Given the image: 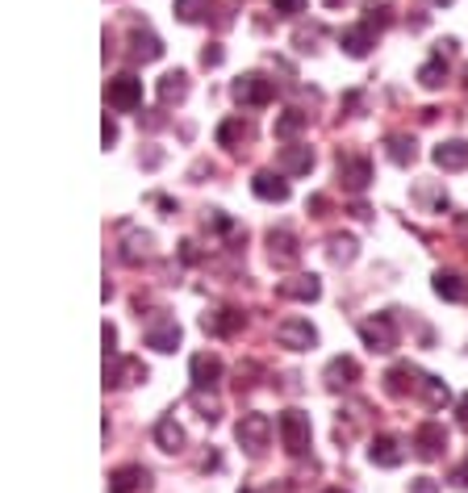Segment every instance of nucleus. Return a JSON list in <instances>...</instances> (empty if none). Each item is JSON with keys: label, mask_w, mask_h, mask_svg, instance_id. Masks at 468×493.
Returning a JSON list of instances; mask_svg holds the SVG:
<instances>
[{"label": "nucleus", "mask_w": 468, "mask_h": 493, "mask_svg": "<svg viewBox=\"0 0 468 493\" xmlns=\"http://www.w3.org/2000/svg\"><path fill=\"white\" fill-rule=\"evenodd\" d=\"M327 493H343V489H327Z\"/></svg>", "instance_id": "nucleus-46"}, {"label": "nucleus", "mask_w": 468, "mask_h": 493, "mask_svg": "<svg viewBox=\"0 0 468 493\" xmlns=\"http://www.w3.org/2000/svg\"><path fill=\"white\" fill-rule=\"evenodd\" d=\"M301 130H305V113L301 109H284L281 118H276V126H272L276 138H297Z\"/></svg>", "instance_id": "nucleus-29"}, {"label": "nucleus", "mask_w": 468, "mask_h": 493, "mask_svg": "<svg viewBox=\"0 0 468 493\" xmlns=\"http://www.w3.org/2000/svg\"><path fill=\"white\" fill-rule=\"evenodd\" d=\"M276 343L289 347V351H310L318 343V330L305 318H284L281 327H276Z\"/></svg>", "instance_id": "nucleus-6"}, {"label": "nucleus", "mask_w": 468, "mask_h": 493, "mask_svg": "<svg viewBox=\"0 0 468 493\" xmlns=\"http://www.w3.org/2000/svg\"><path fill=\"white\" fill-rule=\"evenodd\" d=\"M414 493H435V481H431V477H418V481H414Z\"/></svg>", "instance_id": "nucleus-43"}, {"label": "nucleus", "mask_w": 468, "mask_h": 493, "mask_svg": "<svg viewBox=\"0 0 468 493\" xmlns=\"http://www.w3.org/2000/svg\"><path fill=\"white\" fill-rule=\"evenodd\" d=\"M201 327H205L209 335H218V339H230V335H239V330L247 327V318H243L239 309H214V314L201 318Z\"/></svg>", "instance_id": "nucleus-17"}, {"label": "nucleus", "mask_w": 468, "mask_h": 493, "mask_svg": "<svg viewBox=\"0 0 468 493\" xmlns=\"http://www.w3.org/2000/svg\"><path fill=\"white\" fill-rule=\"evenodd\" d=\"M310 167H314V151H310V147L293 143V147H284L281 151V172L284 175H305Z\"/></svg>", "instance_id": "nucleus-22"}, {"label": "nucleus", "mask_w": 468, "mask_h": 493, "mask_svg": "<svg viewBox=\"0 0 468 493\" xmlns=\"http://www.w3.org/2000/svg\"><path fill=\"white\" fill-rule=\"evenodd\" d=\"M447 448V431L439 422H423V427L414 431V451H418V460H439Z\"/></svg>", "instance_id": "nucleus-9"}, {"label": "nucleus", "mask_w": 468, "mask_h": 493, "mask_svg": "<svg viewBox=\"0 0 468 493\" xmlns=\"http://www.w3.org/2000/svg\"><path fill=\"white\" fill-rule=\"evenodd\" d=\"M456 481H460V485H468V464H464V469L456 472Z\"/></svg>", "instance_id": "nucleus-45"}, {"label": "nucleus", "mask_w": 468, "mask_h": 493, "mask_svg": "<svg viewBox=\"0 0 468 493\" xmlns=\"http://www.w3.org/2000/svg\"><path fill=\"white\" fill-rule=\"evenodd\" d=\"M218 464H222V456H218V451H209L205 460H201V469H218Z\"/></svg>", "instance_id": "nucleus-44"}, {"label": "nucleus", "mask_w": 468, "mask_h": 493, "mask_svg": "<svg viewBox=\"0 0 468 493\" xmlns=\"http://www.w3.org/2000/svg\"><path fill=\"white\" fill-rule=\"evenodd\" d=\"M444 80H447V59L444 55H435L431 63L418 67V84L423 88H444Z\"/></svg>", "instance_id": "nucleus-30"}, {"label": "nucleus", "mask_w": 468, "mask_h": 493, "mask_svg": "<svg viewBox=\"0 0 468 493\" xmlns=\"http://www.w3.org/2000/svg\"><path fill=\"white\" fill-rule=\"evenodd\" d=\"M243 493H251V489H243Z\"/></svg>", "instance_id": "nucleus-48"}, {"label": "nucleus", "mask_w": 468, "mask_h": 493, "mask_svg": "<svg viewBox=\"0 0 468 493\" xmlns=\"http://www.w3.org/2000/svg\"><path fill=\"white\" fill-rule=\"evenodd\" d=\"M464 88H468V80H464Z\"/></svg>", "instance_id": "nucleus-49"}, {"label": "nucleus", "mask_w": 468, "mask_h": 493, "mask_svg": "<svg viewBox=\"0 0 468 493\" xmlns=\"http://www.w3.org/2000/svg\"><path fill=\"white\" fill-rule=\"evenodd\" d=\"M364 13H368V17H364V22H368L372 30L381 33L385 25L393 22V0H364Z\"/></svg>", "instance_id": "nucleus-28"}, {"label": "nucleus", "mask_w": 468, "mask_h": 493, "mask_svg": "<svg viewBox=\"0 0 468 493\" xmlns=\"http://www.w3.org/2000/svg\"><path fill=\"white\" fill-rule=\"evenodd\" d=\"M251 193L260 201H272V205H281V201H289V180H284V172H255V180H251Z\"/></svg>", "instance_id": "nucleus-14"}, {"label": "nucleus", "mask_w": 468, "mask_h": 493, "mask_svg": "<svg viewBox=\"0 0 468 493\" xmlns=\"http://www.w3.org/2000/svg\"><path fill=\"white\" fill-rule=\"evenodd\" d=\"M456 414H460V427L468 431V393H460V402H456Z\"/></svg>", "instance_id": "nucleus-40"}, {"label": "nucleus", "mask_w": 468, "mask_h": 493, "mask_svg": "<svg viewBox=\"0 0 468 493\" xmlns=\"http://www.w3.org/2000/svg\"><path fill=\"white\" fill-rule=\"evenodd\" d=\"M147 347L164 351V356L180 347V327H176V318H155L151 327H147Z\"/></svg>", "instance_id": "nucleus-18"}, {"label": "nucleus", "mask_w": 468, "mask_h": 493, "mask_svg": "<svg viewBox=\"0 0 468 493\" xmlns=\"http://www.w3.org/2000/svg\"><path fill=\"white\" fill-rule=\"evenodd\" d=\"M185 97H188V76L185 71H167V76L159 80V100H164V105H180Z\"/></svg>", "instance_id": "nucleus-25"}, {"label": "nucleus", "mask_w": 468, "mask_h": 493, "mask_svg": "<svg viewBox=\"0 0 468 493\" xmlns=\"http://www.w3.org/2000/svg\"><path fill=\"white\" fill-rule=\"evenodd\" d=\"M100 138H105V147L118 143V121H113V118H105V130H100Z\"/></svg>", "instance_id": "nucleus-39"}, {"label": "nucleus", "mask_w": 468, "mask_h": 493, "mask_svg": "<svg viewBox=\"0 0 468 493\" xmlns=\"http://www.w3.org/2000/svg\"><path fill=\"white\" fill-rule=\"evenodd\" d=\"M435 293L444 297V301H464L468 297V285L460 272H435Z\"/></svg>", "instance_id": "nucleus-26"}, {"label": "nucleus", "mask_w": 468, "mask_h": 493, "mask_svg": "<svg viewBox=\"0 0 468 493\" xmlns=\"http://www.w3.org/2000/svg\"><path fill=\"white\" fill-rule=\"evenodd\" d=\"M268 251H272V260L281 263V268H289V263L301 260V247H297L293 231L289 226H276V231H268Z\"/></svg>", "instance_id": "nucleus-15"}, {"label": "nucleus", "mask_w": 468, "mask_h": 493, "mask_svg": "<svg viewBox=\"0 0 468 493\" xmlns=\"http://www.w3.org/2000/svg\"><path fill=\"white\" fill-rule=\"evenodd\" d=\"M305 209H314V218H322V209H327V197H310Z\"/></svg>", "instance_id": "nucleus-42"}, {"label": "nucleus", "mask_w": 468, "mask_h": 493, "mask_svg": "<svg viewBox=\"0 0 468 493\" xmlns=\"http://www.w3.org/2000/svg\"><path fill=\"white\" fill-rule=\"evenodd\" d=\"M359 339H364L368 351H393L397 347V327H393L389 314H377V318L359 322Z\"/></svg>", "instance_id": "nucleus-4"}, {"label": "nucleus", "mask_w": 468, "mask_h": 493, "mask_svg": "<svg viewBox=\"0 0 468 493\" xmlns=\"http://www.w3.org/2000/svg\"><path fill=\"white\" fill-rule=\"evenodd\" d=\"M418 393L426 397V406H431V410H439V406L452 402V393H447V384L439 381V376H423V389H418Z\"/></svg>", "instance_id": "nucleus-32"}, {"label": "nucleus", "mask_w": 468, "mask_h": 493, "mask_svg": "<svg viewBox=\"0 0 468 493\" xmlns=\"http://www.w3.org/2000/svg\"><path fill=\"white\" fill-rule=\"evenodd\" d=\"M209 13V0H176V17H180V22H201V17H205Z\"/></svg>", "instance_id": "nucleus-34"}, {"label": "nucleus", "mask_w": 468, "mask_h": 493, "mask_svg": "<svg viewBox=\"0 0 468 493\" xmlns=\"http://www.w3.org/2000/svg\"><path fill=\"white\" fill-rule=\"evenodd\" d=\"M234 435H239V443L251 451V456H260V451L268 448V439H272V418L268 414H243Z\"/></svg>", "instance_id": "nucleus-3"}, {"label": "nucleus", "mask_w": 468, "mask_h": 493, "mask_svg": "<svg viewBox=\"0 0 468 493\" xmlns=\"http://www.w3.org/2000/svg\"><path fill=\"white\" fill-rule=\"evenodd\" d=\"M201 63H205V67H218V63H222V46H205V51H201Z\"/></svg>", "instance_id": "nucleus-38"}, {"label": "nucleus", "mask_w": 468, "mask_h": 493, "mask_svg": "<svg viewBox=\"0 0 468 493\" xmlns=\"http://www.w3.org/2000/svg\"><path fill=\"white\" fill-rule=\"evenodd\" d=\"M276 293H281L284 301H318V297H322V280H318V276H289V280L276 285Z\"/></svg>", "instance_id": "nucleus-16"}, {"label": "nucleus", "mask_w": 468, "mask_h": 493, "mask_svg": "<svg viewBox=\"0 0 468 493\" xmlns=\"http://www.w3.org/2000/svg\"><path fill=\"white\" fill-rule=\"evenodd\" d=\"M339 46H343V51H348L351 59H364V55L372 51V46H377V30H372L368 22L348 25V30L339 33Z\"/></svg>", "instance_id": "nucleus-12"}, {"label": "nucleus", "mask_w": 468, "mask_h": 493, "mask_svg": "<svg viewBox=\"0 0 468 493\" xmlns=\"http://www.w3.org/2000/svg\"><path fill=\"white\" fill-rule=\"evenodd\" d=\"M155 443L164 451H185V431H180V422L172 414H164L155 422Z\"/></svg>", "instance_id": "nucleus-23"}, {"label": "nucleus", "mask_w": 468, "mask_h": 493, "mask_svg": "<svg viewBox=\"0 0 468 493\" xmlns=\"http://www.w3.org/2000/svg\"><path fill=\"white\" fill-rule=\"evenodd\" d=\"M151 489V472L142 464H126V469L110 472V493H147Z\"/></svg>", "instance_id": "nucleus-11"}, {"label": "nucleus", "mask_w": 468, "mask_h": 493, "mask_svg": "<svg viewBox=\"0 0 468 493\" xmlns=\"http://www.w3.org/2000/svg\"><path fill=\"white\" fill-rule=\"evenodd\" d=\"M105 97H110L113 113H134L142 105V80L138 76H113Z\"/></svg>", "instance_id": "nucleus-5"}, {"label": "nucleus", "mask_w": 468, "mask_h": 493, "mask_svg": "<svg viewBox=\"0 0 468 493\" xmlns=\"http://www.w3.org/2000/svg\"><path fill=\"white\" fill-rule=\"evenodd\" d=\"M276 431H281V443H284L289 456H305V451H310V439H314L310 414H301V410H284V414L276 418Z\"/></svg>", "instance_id": "nucleus-1"}, {"label": "nucleus", "mask_w": 468, "mask_h": 493, "mask_svg": "<svg viewBox=\"0 0 468 493\" xmlns=\"http://www.w3.org/2000/svg\"><path fill=\"white\" fill-rule=\"evenodd\" d=\"M431 159H435V167H444V172H464V167H468V143H464V138L439 143L435 151H431Z\"/></svg>", "instance_id": "nucleus-19"}, {"label": "nucleus", "mask_w": 468, "mask_h": 493, "mask_svg": "<svg viewBox=\"0 0 468 493\" xmlns=\"http://www.w3.org/2000/svg\"><path fill=\"white\" fill-rule=\"evenodd\" d=\"M188 368H193L196 393H205V389H218L222 384V360L214 356V351H196L193 360H188Z\"/></svg>", "instance_id": "nucleus-8"}, {"label": "nucleus", "mask_w": 468, "mask_h": 493, "mask_svg": "<svg viewBox=\"0 0 468 493\" xmlns=\"http://www.w3.org/2000/svg\"><path fill=\"white\" fill-rule=\"evenodd\" d=\"M272 9L281 17H297V13H305V0H272Z\"/></svg>", "instance_id": "nucleus-37"}, {"label": "nucleus", "mask_w": 468, "mask_h": 493, "mask_svg": "<svg viewBox=\"0 0 468 493\" xmlns=\"http://www.w3.org/2000/svg\"><path fill=\"white\" fill-rule=\"evenodd\" d=\"M330 260L335 263L356 260V239H351V234H330Z\"/></svg>", "instance_id": "nucleus-33"}, {"label": "nucleus", "mask_w": 468, "mask_h": 493, "mask_svg": "<svg viewBox=\"0 0 468 493\" xmlns=\"http://www.w3.org/2000/svg\"><path fill=\"white\" fill-rule=\"evenodd\" d=\"M147 247H151V234H130V239H126V247H121V260L138 263L142 255H147Z\"/></svg>", "instance_id": "nucleus-35"}, {"label": "nucleus", "mask_w": 468, "mask_h": 493, "mask_svg": "<svg viewBox=\"0 0 468 493\" xmlns=\"http://www.w3.org/2000/svg\"><path fill=\"white\" fill-rule=\"evenodd\" d=\"M247 134H251V126L243 118H226L218 126V147H234V143H243Z\"/></svg>", "instance_id": "nucleus-31"}, {"label": "nucleus", "mask_w": 468, "mask_h": 493, "mask_svg": "<svg viewBox=\"0 0 468 493\" xmlns=\"http://www.w3.org/2000/svg\"><path fill=\"white\" fill-rule=\"evenodd\" d=\"M385 147H389V159H393L397 167H410L414 155H418V151H414V138H410V134H389V138H385Z\"/></svg>", "instance_id": "nucleus-27"}, {"label": "nucleus", "mask_w": 468, "mask_h": 493, "mask_svg": "<svg viewBox=\"0 0 468 493\" xmlns=\"http://www.w3.org/2000/svg\"><path fill=\"white\" fill-rule=\"evenodd\" d=\"M356 381H359V364L351 360V356H335V360L327 364V384L330 389H351Z\"/></svg>", "instance_id": "nucleus-21"}, {"label": "nucleus", "mask_w": 468, "mask_h": 493, "mask_svg": "<svg viewBox=\"0 0 468 493\" xmlns=\"http://www.w3.org/2000/svg\"><path fill=\"white\" fill-rule=\"evenodd\" d=\"M327 5H339V0H327Z\"/></svg>", "instance_id": "nucleus-47"}, {"label": "nucleus", "mask_w": 468, "mask_h": 493, "mask_svg": "<svg viewBox=\"0 0 468 493\" xmlns=\"http://www.w3.org/2000/svg\"><path fill=\"white\" fill-rule=\"evenodd\" d=\"M134 381H147V368L138 360H118L113 356V364H105V384L121 389V384H134Z\"/></svg>", "instance_id": "nucleus-20"}, {"label": "nucleus", "mask_w": 468, "mask_h": 493, "mask_svg": "<svg viewBox=\"0 0 468 493\" xmlns=\"http://www.w3.org/2000/svg\"><path fill=\"white\" fill-rule=\"evenodd\" d=\"M230 97L239 105H247V109H260V105H272L276 100V84L268 76H260V71H247V76H239L230 84Z\"/></svg>", "instance_id": "nucleus-2"}, {"label": "nucleus", "mask_w": 468, "mask_h": 493, "mask_svg": "<svg viewBox=\"0 0 468 493\" xmlns=\"http://www.w3.org/2000/svg\"><path fill=\"white\" fill-rule=\"evenodd\" d=\"M193 406L201 410V418H205V422H218V414H222V410H218V402H214V397H209V402H205V397H201V393H193Z\"/></svg>", "instance_id": "nucleus-36"}, {"label": "nucleus", "mask_w": 468, "mask_h": 493, "mask_svg": "<svg viewBox=\"0 0 468 493\" xmlns=\"http://www.w3.org/2000/svg\"><path fill=\"white\" fill-rule=\"evenodd\" d=\"M113 347H118V330H113L110 322H105V351H110V356H113Z\"/></svg>", "instance_id": "nucleus-41"}, {"label": "nucleus", "mask_w": 468, "mask_h": 493, "mask_svg": "<svg viewBox=\"0 0 468 493\" xmlns=\"http://www.w3.org/2000/svg\"><path fill=\"white\" fill-rule=\"evenodd\" d=\"M372 180V164L364 155H339V185L348 193H364Z\"/></svg>", "instance_id": "nucleus-7"}, {"label": "nucleus", "mask_w": 468, "mask_h": 493, "mask_svg": "<svg viewBox=\"0 0 468 493\" xmlns=\"http://www.w3.org/2000/svg\"><path fill=\"white\" fill-rule=\"evenodd\" d=\"M423 376L426 373H418L414 364H393L389 373H385V393H389V397L414 393V389H423Z\"/></svg>", "instance_id": "nucleus-10"}, {"label": "nucleus", "mask_w": 468, "mask_h": 493, "mask_svg": "<svg viewBox=\"0 0 468 493\" xmlns=\"http://www.w3.org/2000/svg\"><path fill=\"white\" fill-rule=\"evenodd\" d=\"M130 55L142 59V63H151V59L164 55V43H159L151 30H134V33H130Z\"/></svg>", "instance_id": "nucleus-24"}, {"label": "nucleus", "mask_w": 468, "mask_h": 493, "mask_svg": "<svg viewBox=\"0 0 468 493\" xmlns=\"http://www.w3.org/2000/svg\"><path fill=\"white\" fill-rule=\"evenodd\" d=\"M368 460L381 464V469H397V464L406 460V443L397 435H377L368 448Z\"/></svg>", "instance_id": "nucleus-13"}]
</instances>
